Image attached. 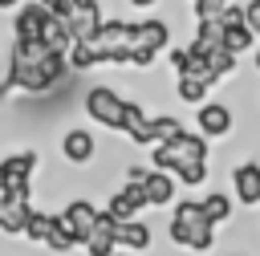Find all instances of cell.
I'll list each match as a JSON object with an SVG mask.
<instances>
[{
    "label": "cell",
    "instance_id": "cell-13",
    "mask_svg": "<svg viewBox=\"0 0 260 256\" xmlns=\"http://www.w3.org/2000/svg\"><path fill=\"white\" fill-rule=\"evenodd\" d=\"M232 195L244 207L260 203V163H236L232 167Z\"/></svg>",
    "mask_w": 260,
    "mask_h": 256
},
{
    "label": "cell",
    "instance_id": "cell-32",
    "mask_svg": "<svg viewBox=\"0 0 260 256\" xmlns=\"http://www.w3.org/2000/svg\"><path fill=\"white\" fill-rule=\"evenodd\" d=\"M130 4H134V8H150L154 0H130Z\"/></svg>",
    "mask_w": 260,
    "mask_h": 256
},
{
    "label": "cell",
    "instance_id": "cell-33",
    "mask_svg": "<svg viewBox=\"0 0 260 256\" xmlns=\"http://www.w3.org/2000/svg\"><path fill=\"white\" fill-rule=\"evenodd\" d=\"M0 8H16V0H0Z\"/></svg>",
    "mask_w": 260,
    "mask_h": 256
},
{
    "label": "cell",
    "instance_id": "cell-25",
    "mask_svg": "<svg viewBox=\"0 0 260 256\" xmlns=\"http://www.w3.org/2000/svg\"><path fill=\"white\" fill-rule=\"evenodd\" d=\"M150 130H154V146H162V142H171L175 134H183L179 118H171V114H154V118H150Z\"/></svg>",
    "mask_w": 260,
    "mask_h": 256
},
{
    "label": "cell",
    "instance_id": "cell-36",
    "mask_svg": "<svg viewBox=\"0 0 260 256\" xmlns=\"http://www.w3.org/2000/svg\"><path fill=\"white\" fill-rule=\"evenodd\" d=\"M228 256H244V252H228Z\"/></svg>",
    "mask_w": 260,
    "mask_h": 256
},
{
    "label": "cell",
    "instance_id": "cell-1",
    "mask_svg": "<svg viewBox=\"0 0 260 256\" xmlns=\"http://www.w3.org/2000/svg\"><path fill=\"white\" fill-rule=\"evenodd\" d=\"M65 69H69L65 53H53L45 41H16L4 85L8 89H24V93H45L65 77Z\"/></svg>",
    "mask_w": 260,
    "mask_h": 256
},
{
    "label": "cell",
    "instance_id": "cell-3",
    "mask_svg": "<svg viewBox=\"0 0 260 256\" xmlns=\"http://www.w3.org/2000/svg\"><path fill=\"white\" fill-rule=\"evenodd\" d=\"M207 154H211L207 138L183 130V134H175L171 142H162V146L150 150V167H154V171H167V175H175V179H183L191 167H207Z\"/></svg>",
    "mask_w": 260,
    "mask_h": 256
},
{
    "label": "cell",
    "instance_id": "cell-30",
    "mask_svg": "<svg viewBox=\"0 0 260 256\" xmlns=\"http://www.w3.org/2000/svg\"><path fill=\"white\" fill-rule=\"evenodd\" d=\"M146 175H150V171H146V167H138V163H130V167H126V183H146Z\"/></svg>",
    "mask_w": 260,
    "mask_h": 256
},
{
    "label": "cell",
    "instance_id": "cell-14",
    "mask_svg": "<svg viewBox=\"0 0 260 256\" xmlns=\"http://www.w3.org/2000/svg\"><path fill=\"white\" fill-rule=\"evenodd\" d=\"M195 122H199V134L203 138H228L232 134V110L223 102H203L195 110Z\"/></svg>",
    "mask_w": 260,
    "mask_h": 256
},
{
    "label": "cell",
    "instance_id": "cell-11",
    "mask_svg": "<svg viewBox=\"0 0 260 256\" xmlns=\"http://www.w3.org/2000/svg\"><path fill=\"white\" fill-rule=\"evenodd\" d=\"M49 20H53L49 8H41V4H20V8H16V20H12V37H16V41H45Z\"/></svg>",
    "mask_w": 260,
    "mask_h": 256
},
{
    "label": "cell",
    "instance_id": "cell-5",
    "mask_svg": "<svg viewBox=\"0 0 260 256\" xmlns=\"http://www.w3.org/2000/svg\"><path fill=\"white\" fill-rule=\"evenodd\" d=\"M93 45H98L102 61L122 65V61H130V53H134V24H126V20H102Z\"/></svg>",
    "mask_w": 260,
    "mask_h": 256
},
{
    "label": "cell",
    "instance_id": "cell-9",
    "mask_svg": "<svg viewBox=\"0 0 260 256\" xmlns=\"http://www.w3.org/2000/svg\"><path fill=\"white\" fill-rule=\"evenodd\" d=\"M32 215V191H0V232L4 236H24Z\"/></svg>",
    "mask_w": 260,
    "mask_h": 256
},
{
    "label": "cell",
    "instance_id": "cell-24",
    "mask_svg": "<svg viewBox=\"0 0 260 256\" xmlns=\"http://www.w3.org/2000/svg\"><path fill=\"white\" fill-rule=\"evenodd\" d=\"M53 219H57V215H49V211H41V207H32V215H28V228H24V240H32V244H49V232H53Z\"/></svg>",
    "mask_w": 260,
    "mask_h": 256
},
{
    "label": "cell",
    "instance_id": "cell-23",
    "mask_svg": "<svg viewBox=\"0 0 260 256\" xmlns=\"http://www.w3.org/2000/svg\"><path fill=\"white\" fill-rule=\"evenodd\" d=\"M203 211H207L215 223H228L232 211H236V195H228V191H207V195H203Z\"/></svg>",
    "mask_w": 260,
    "mask_h": 256
},
{
    "label": "cell",
    "instance_id": "cell-10",
    "mask_svg": "<svg viewBox=\"0 0 260 256\" xmlns=\"http://www.w3.org/2000/svg\"><path fill=\"white\" fill-rule=\"evenodd\" d=\"M106 215H114L118 223H126V219H138V211H146V191H142V183H122L118 191H110V199H106V207H102Z\"/></svg>",
    "mask_w": 260,
    "mask_h": 256
},
{
    "label": "cell",
    "instance_id": "cell-34",
    "mask_svg": "<svg viewBox=\"0 0 260 256\" xmlns=\"http://www.w3.org/2000/svg\"><path fill=\"white\" fill-rule=\"evenodd\" d=\"M256 73H260V49H256Z\"/></svg>",
    "mask_w": 260,
    "mask_h": 256
},
{
    "label": "cell",
    "instance_id": "cell-29",
    "mask_svg": "<svg viewBox=\"0 0 260 256\" xmlns=\"http://www.w3.org/2000/svg\"><path fill=\"white\" fill-rule=\"evenodd\" d=\"M244 20L252 24V33H256V41H260V0H248V4H244Z\"/></svg>",
    "mask_w": 260,
    "mask_h": 256
},
{
    "label": "cell",
    "instance_id": "cell-2",
    "mask_svg": "<svg viewBox=\"0 0 260 256\" xmlns=\"http://www.w3.org/2000/svg\"><path fill=\"white\" fill-rule=\"evenodd\" d=\"M215 228L219 223L203 211V199H179L171 207V219H167L171 244L175 248H187V252H211V244L219 240Z\"/></svg>",
    "mask_w": 260,
    "mask_h": 256
},
{
    "label": "cell",
    "instance_id": "cell-31",
    "mask_svg": "<svg viewBox=\"0 0 260 256\" xmlns=\"http://www.w3.org/2000/svg\"><path fill=\"white\" fill-rule=\"evenodd\" d=\"M69 4H73V12L77 8H98V0H69Z\"/></svg>",
    "mask_w": 260,
    "mask_h": 256
},
{
    "label": "cell",
    "instance_id": "cell-7",
    "mask_svg": "<svg viewBox=\"0 0 260 256\" xmlns=\"http://www.w3.org/2000/svg\"><path fill=\"white\" fill-rule=\"evenodd\" d=\"M167 41H171V28H167V20H142V24H134V53H130V65H150L154 61V53H162L167 49Z\"/></svg>",
    "mask_w": 260,
    "mask_h": 256
},
{
    "label": "cell",
    "instance_id": "cell-6",
    "mask_svg": "<svg viewBox=\"0 0 260 256\" xmlns=\"http://www.w3.org/2000/svg\"><path fill=\"white\" fill-rule=\"evenodd\" d=\"M98 203H89L85 195H77V199H69L61 211H57V219H61V228L73 236V244L77 248H85V240L93 236V223H98Z\"/></svg>",
    "mask_w": 260,
    "mask_h": 256
},
{
    "label": "cell",
    "instance_id": "cell-18",
    "mask_svg": "<svg viewBox=\"0 0 260 256\" xmlns=\"http://www.w3.org/2000/svg\"><path fill=\"white\" fill-rule=\"evenodd\" d=\"M150 244H154L150 223H142V219L118 223V248H122V252H150Z\"/></svg>",
    "mask_w": 260,
    "mask_h": 256
},
{
    "label": "cell",
    "instance_id": "cell-27",
    "mask_svg": "<svg viewBox=\"0 0 260 256\" xmlns=\"http://www.w3.org/2000/svg\"><path fill=\"white\" fill-rule=\"evenodd\" d=\"M45 248H53V252H61V256H65V252H73L77 244H73V236L61 228V219H53V232H49V244H45Z\"/></svg>",
    "mask_w": 260,
    "mask_h": 256
},
{
    "label": "cell",
    "instance_id": "cell-8",
    "mask_svg": "<svg viewBox=\"0 0 260 256\" xmlns=\"http://www.w3.org/2000/svg\"><path fill=\"white\" fill-rule=\"evenodd\" d=\"M37 150H16L0 158V191H32Z\"/></svg>",
    "mask_w": 260,
    "mask_h": 256
},
{
    "label": "cell",
    "instance_id": "cell-19",
    "mask_svg": "<svg viewBox=\"0 0 260 256\" xmlns=\"http://www.w3.org/2000/svg\"><path fill=\"white\" fill-rule=\"evenodd\" d=\"M65 24H69V37L73 41H93L98 28H102V16H98V8H77Z\"/></svg>",
    "mask_w": 260,
    "mask_h": 256
},
{
    "label": "cell",
    "instance_id": "cell-20",
    "mask_svg": "<svg viewBox=\"0 0 260 256\" xmlns=\"http://www.w3.org/2000/svg\"><path fill=\"white\" fill-rule=\"evenodd\" d=\"M252 45H256V33H252V24L244 20V24H223V49L228 53H252Z\"/></svg>",
    "mask_w": 260,
    "mask_h": 256
},
{
    "label": "cell",
    "instance_id": "cell-26",
    "mask_svg": "<svg viewBox=\"0 0 260 256\" xmlns=\"http://www.w3.org/2000/svg\"><path fill=\"white\" fill-rule=\"evenodd\" d=\"M195 41H199V45H207V49L223 45V20H219V16H211V20H199V28H195Z\"/></svg>",
    "mask_w": 260,
    "mask_h": 256
},
{
    "label": "cell",
    "instance_id": "cell-35",
    "mask_svg": "<svg viewBox=\"0 0 260 256\" xmlns=\"http://www.w3.org/2000/svg\"><path fill=\"white\" fill-rule=\"evenodd\" d=\"M114 256H130V252H122V248H118V252H114Z\"/></svg>",
    "mask_w": 260,
    "mask_h": 256
},
{
    "label": "cell",
    "instance_id": "cell-17",
    "mask_svg": "<svg viewBox=\"0 0 260 256\" xmlns=\"http://www.w3.org/2000/svg\"><path fill=\"white\" fill-rule=\"evenodd\" d=\"M175 187H179L175 175H167V171H150L146 183H142V191H146V207H167V203H175Z\"/></svg>",
    "mask_w": 260,
    "mask_h": 256
},
{
    "label": "cell",
    "instance_id": "cell-21",
    "mask_svg": "<svg viewBox=\"0 0 260 256\" xmlns=\"http://www.w3.org/2000/svg\"><path fill=\"white\" fill-rule=\"evenodd\" d=\"M65 61H69V69H93V65H102V53H98V45L93 41H73L69 45V53H65Z\"/></svg>",
    "mask_w": 260,
    "mask_h": 256
},
{
    "label": "cell",
    "instance_id": "cell-12",
    "mask_svg": "<svg viewBox=\"0 0 260 256\" xmlns=\"http://www.w3.org/2000/svg\"><path fill=\"white\" fill-rule=\"evenodd\" d=\"M61 154H65V163H73V167L93 163V154H98V138H93V130H85V126L65 130V138H61Z\"/></svg>",
    "mask_w": 260,
    "mask_h": 256
},
{
    "label": "cell",
    "instance_id": "cell-4",
    "mask_svg": "<svg viewBox=\"0 0 260 256\" xmlns=\"http://www.w3.org/2000/svg\"><path fill=\"white\" fill-rule=\"evenodd\" d=\"M81 106H85V114H89L98 126H106V130H122V118H126V98H118L110 85H89Z\"/></svg>",
    "mask_w": 260,
    "mask_h": 256
},
{
    "label": "cell",
    "instance_id": "cell-28",
    "mask_svg": "<svg viewBox=\"0 0 260 256\" xmlns=\"http://www.w3.org/2000/svg\"><path fill=\"white\" fill-rule=\"evenodd\" d=\"M228 8V0H195V16L199 20H211V16H219Z\"/></svg>",
    "mask_w": 260,
    "mask_h": 256
},
{
    "label": "cell",
    "instance_id": "cell-15",
    "mask_svg": "<svg viewBox=\"0 0 260 256\" xmlns=\"http://www.w3.org/2000/svg\"><path fill=\"white\" fill-rule=\"evenodd\" d=\"M114 252H118V219L102 211L93 223V236L85 240V256H114Z\"/></svg>",
    "mask_w": 260,
    "mask_h": 256
},
{
    "label": "cell",
    "instance_id": "cell-16",
    "mask_svg": "<svg viewBox=\"0 0 260 256\" xmlns=\"http://www.w3.org/2000/svg\"><path fill=\"white\" fill-rule=\"evenodd\" d=\"M122 134L134 142V146H150L154 150V130H150V118L138 102H126V118H122Z\"/></svg>",
    "mask_w": 260,
    "mask_h": 256
},
{
    "label": "cell",
    "instance_id": "cell-22",
    "mask_svg": "<svg viewBox=\"0 0 260 256\" xmlns=\"http://www.w3.org/2000/svg\"><path fill=\"white\" fill-rule=\"evenodd\" d=\"M175 93H179V102H187V106H203V102H211V85L203 81V77H179V85H175Z\"/></svg>",
    "mask_w": 260,
    "mask_h": 256
}]
</instances>
